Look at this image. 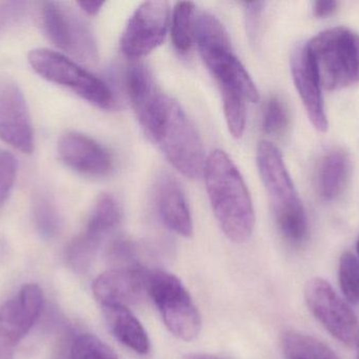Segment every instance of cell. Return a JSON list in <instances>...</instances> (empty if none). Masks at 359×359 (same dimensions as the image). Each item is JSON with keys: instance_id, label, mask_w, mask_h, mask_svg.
<instances>
[{"instance_id": "obj_8", "label": "cell", "mask_w": 359, "mask_h": 359, "mask_svg": "<svg viewBox=\"0 0 359 359\" xmlns=\"http://www.w3.org/2000/svg\"><path fill=\"white\" fill-rule=\"evenodd\" d=\"M42 27L48 39L60 50L82 63H94L98 48L92 30L84 19L65 2H43Z\"/></svg>"}, {"instance_id": "obj_14", "label": "cell", "mask_w": 359, "mask_h": 359, "mask_svg": "<svg viewBox=\"0 0 359 359\" xmlns=\"http://www.w3.org/2000/svg\"><path fill=\"white\" fill-rule=\"evenodd\" d=\"M149 272L138 266H119L99 275L93 292L101 307L138 305L149 297Z\"/></svg>"}, {"instance_id": "obj_13", "label": "cell", "mask_w": 359, "mask_h": 359, "mask_svg": "<svg viewBox=\"0 0 359 359\" xmlns=\"http://www.w3.org/2000/svg\"><path fill=\"white\" fill-rule=\"evenodd\" d=\"M0 138L21 153L34 151L31 115L22 91L8 76L0 75Z\"/></svg>"}, {"instance_id": "obj_30", "label": "cell", "mask_w": 359, "mask_h": 359, "mask_svg": "<svg viewBox=\"0 0 359 359\" xmlns=\"http://www.w3.org/2000/svg\"><path fill=\"white\" fill-rule=\"evenodd\" d=\"M339 2L334 0H322L313 4V14L318 18H326L337 11Z\"/></svg>"}, {"instance_id": "obj_29", "label": "cell", "mask_w": 359, "mask_h": 359, "mask_svg": "<svg viewBox=\"0 0 359 359\" xmlns=\"http://www.w3.org/2000/svg\"><path fill=\"white\" fill-rule=\"evenodd\" d=\"M20 11L19 2L0 1V32L14 20Z\"/></svg>"}, {"instance_id": "obj_25", "label": "cell", "mask_w": 359, "mask_h": 359, "mask_svg": "<svg viewBox=\"0 0 359 359\" xmlns=\"http://www.w3.org/2000/svg\"><path fill=\"white\" fill-rule=\"evenodd\" d=\"M288 107L280 97L268 99L263 113V130L266 134L280 135L285 132L289 124Z\"/></svg>"}, {"instance_id": "obj_31", "label": "cell", "mask_w": 359, "mask_h": 359, "mask_svg": "<svg viewBox=\"0 0 359 359\" xmlns=\"http://www.w3.org/2000/svg\"><path fill=\"white\" fill-rule=\"evenodd\" d=\"M104 1H78L77 6L90 16H95L100 12L102 6H104Z\"/></svg>"}, {"instance_id": "obj_17", "label": "cell", "mask_w": 359, "mask_h": 359, "mask_svg": "<svg viewBox=\"0 0 359 359\" xmlns=\"http://www.w3.org/2000/svg\"><path fill=\"white\" fill-rule=\"evenodd\" d=\"M155 198L160 218L165 227L178 235L190 237L194 233V223L178 181L168 173L160 175L156 183Z\"/></svg>"}, {"instance_id": "obj_16", "label": "cell", "mask_w": 359, "mask_h": 359, "mask_svg": "<svg viewBox=\"0 0 359 359\" xmlns=\"http://www.w3.org/2000/svg\"><path fill=\"white\" fill-rule=\"evenodd\" d=\"M291 73L312 126L318 132H327L329 122L325 109L323 86L306 44L293 53Z\"/></svg>"}, {"instance_id": "obj_11", "label": "cell", "mask_w": 359, "mask_h": 359, "mask_svg": "<svg viewBox=\"0 0 359 359\" xmlns=\"http://www.w3.org/2000/svg\"><path fill=\"white\" fill-rule=\"evenodd\" d=\"M170 6L165 1H147L130 16L120 48L128 58L137 59L161 46L168 34Z\"/></svg>"}, {"instance_id": "obj_1", "label": "cell", "mask_w": 359, "mask_h": 359, "mask_svg": "<svg viewBox=\"0 0 359 359\" xmlns=\"http://www.w3.org/2000/svg\"><path fill=\"white\" fill-rule=\"evenodd\" d=\"M203 174L222 231L236 244L247 242L255 229V209L240 171L225 152L215 150L206 158Z\"/></svg>"}, {"instance_id": "obj_4", "label": "cell", "mask_w": 359, "mask_h": 359, "mask_svg": "<svg viewBox=\"0 0 359 359\" xmlns=\"http://www.w3.org/2000/svg\"><path fill=\"white\" fill-rule=\"evenodd\" d=\"M145 133L182 175L194 179L203 174L206 159L202 139L176 100L165 95Z\"/></svg>"}, {"instance_id": "obj_19", "label": "cell", "mask_w": 359, "mask_h": 359, "mask_svg": "<svg viewBox=\"0 0 359 359\" xmlns=\"http://www.w3.org/2000/svg\"><path fill=\"white\" fill-rule=\"evenodd\" d=\"M102 309L107 327L120 343L141 355L149 353L151 350L149 335L128 308L105 306Z\"/></svg>"}, {"instance_id": "obj_24", "label": "cell", "mask_w": 359, "mask_h": 359, "mask_svg": "<svg viewBox=\"0 0 359 359\" xmlns=\"http://www.w3.org/2000/svg\"><path fill=\"white\" fill-rule=\"evenodd\" d=\"M69 358L119 359L107 344L90 333L80 334L74 339Z\"/></svg>"}, {"instance_id": "obj_3", "label": "cell", "mask_w": 359, "mask_h": 359, "mask_svg": "<svg viewBox=\"0 0 359 359\" xmlns=\"http://www.w3.org/2000/svg\"><path fill=\"white\" fill-rule=\"evenodd\" d=\"M257 164L278 231L291 244H301L308 235L307 215L282 153L270 141H261Z\"/></svg>"}, {"instance_id": "obj_23", "label": "cell", "mask_w": 359, "mask_h": 359, "mask_svg": "<svg viewBox=\"0 0 359 359\" xmlns=\"http://www.w3.org/2000/svg\"><path fill=\"white\" fill-rule=\"evenodd\" d=\"M339 282L341 292L350 303H359V259L355 255L346 252L341 257Z\"/></svg>"}, {"instance_id": "obj_2", "label": "cell", "mask_w": 359, "mask_h": 359, "mask_svg": "<svg viewBox=\"0 0 359 359\" xmlns=\"http://www.w3.org/2000/svg\"><path fill=\"white\" fill-rule=\"evenodd\" d=\"M194 41L221 94L236 95L247 103L259 101L257 86L234 53L228 32L217 17L205 12L196 16Z\"/></svg>"}, {"instance_id": "obj_34", "label": "cell", "mask_w": 359, "mask_h": 359, "mask_svg": "<svg viewBox=\"0 0 359 359\" xmlns=\"http://www.w3.org/2000/svg\"><path fill=\"white\" fill-rule=\"evenodd\" d=\"M356 249H358V257H359V238L358 240V244H356Z\"/></svg>"}, {"instance_id": "obj_20", "label": "cell", "mask_w": 359, "mask_h": 359, "mask_svg": "<svg viewBox=\"0 0 359 359\" xmlns=\"http://www.w3.org/2000/svg\"><path fill=\"white\" fill-rule=\"evenodd\" d=\"M283 349L287 359H339L332 349L322 341L294 331L284 335Z\"/></svg>"}, {"instance_id": "obj_22", "label": "cell", "mask_w": 359, "mask_h": 359, "mask_svg": "<svg viewBox=\"0 0 359 359\" xmlns=\"http://www.w3.org/2000/svg\"><path fill=\"white\" fill-rule=\"evenodd\" d=\"M34 219L36 227L42 237L53 238L59 233L60 230V216L54 202L48 196L38 195L34 200Z\"/></svg>"}, {"instance_id": "obj_12", "label": "cell", "mask_w": 359, "mask_h": 359, "mask_svg": "<svg viewBox=\"0 0 359 359\" xmlns=\"http://www.w3.org/2000/svg\"><path fill=\"white\" fill-rule=\"evenodd\" d=\"M42 303L41 289L27 284L0 306V359H14L17 346L39 318Z\"/></svg>"}, {"instance_id": "obj_10", "label": "cell", "mask_w": 359, "mask_h": 359, "mask_svg": "<svg viewBox=\"0 0 359 359\" xmlns=\"http://www.w3.org/2000/svg\"><path fill=\"white\" fill-rule=\"evenodd\" d=\"M121 216L114 196L103 194L98 198L83 231L65 249V261L74 271L82 273L88 269L103 240L119 225Z\"/></svg>"}, {"instance_id": "obj_26", "label": "cell", "mask_w": 359, "mask_h": 359, "mask_svg": "<svg viewBox=\"0 0 359 359\" xmlns=\"http://www.w3.org/2000/svg\"><path fill=\"white\" fill-rule=\"evenodd\" d=\"M224 115L228 130L234 138H241L246 126V103L244 99L231 94H221Z\"/></svg>"}, {"instance_id": "obj_15", "label": "cell", "mask_w": 359, "mask_h": 359, "mask_svg": "<svg viewBox=\"0 0 359 359\" xmlns=\"http://www.w3.org/2000/svg\"><path fill=\"white\" fill-rule=\"evenodd\" d=\"M61 162L75 172L92 177L105 176L114 166L111 152L88 135L69 132L58 143Z\"/></svg>"}, {"instance_id": "obj_5", "label": "cell", "mask_w": 359, "mask_h": 359, "mask_svg": "<svg viewBox=\"0 0 359 359\" xmlns=\"http://www.w3.org/2000/svg\"><path fill=\"white\" fill-rule=\"evenodd\" d=\"M323 89L337 91L359 84V34L349 27L325 30L306 44Z\"/></svg>"}, {"instance_id": "obj_21", "label": "cell", "mask_w": 359, "mask_h": 359, "mask_svg": "<svg viewBox=\"0 0 359 359\" xmlns=\"http://www.w3.org/2000/svg\"><path fill=\"white\" fill-rule=\"evenodd\" d=\"M194 4L177 2L172 15V39L180 53H187L194 40Z\"/></svg>"}, {"instance_id": "obj_6", "label": "cell", "mask_w": 359, "mask_h": 359, "mask_svg": "<svg viewBox=\"0 0 359 359\" xmlns=\"http://www.w3.org/2000/svg\"><path fill=\"white\" fill-rule=\"evenodd\" d=\"M27 59L34 71L48 81L69 89L101 109L113 107L115 99L107 84L69 57L39 48L32 50Z\"/></svg>"}, {"instance_id": "obj_33", "label": "cell", "mask_w": 359, "mask_h": 359, "mask_svg": "<svg viewBox=\"0 0 359 359\" xmlns=\"http://www.w3.org/2000/svg\"><path fill=\"white\" fill-rule=\"evenodd\" d=\"M356 347H358V353H356V359H359V341Z\"/></svg>"}, {"instance_id": "obj_7", "label": "cell", "mask_w": 359, "mask_h": 359, "mask_svg": "<svg viewBox=\"0 0 359 359\" xmlns=\"http://www.w3.org/2000/svg\"><path fill=\"white\" fill-rule=\"evenodd\" d=\"M149 297L172 334L186 341L198 337L202 327L200 313L177 276L162 270L149 272Z\"/></svg>"}, {"instance_id": "obj_9", "label": "cell", "mask_w": 359, "mask_h": 359, "mask_svg": "<svg viewBox=\"0 0 359 359\" xmlns=\"http://www.w3.org/2000/svg\"><path fill=\"white\" fill-rule=\"evenodd\" d=\"M305 301L314 318L334 339L348 347L358 346V316L328 282L320 278L310 280L305 287Z\"/></svg>"}, {"instance_id": "obj_27", "label": "cell", "mask_w": 359, "mask_h": 359, "mask_svg": "<svg viewBox=\"0 0 359 359\" xmlns=\"http://www.w3.org/2000/svg\"><path fill=\"white\" fill-rule=\"evenodd\" d=\"M17 174V162L10 152L0 150V207L10 195Z\"/></svg>"}, {"instance_id": "obj_28", "label": "cell", "mask_w": 359, "mask_h": 359, "mask_svg": "<svg viewBox=\"0 0 359 359\" xmlns=\"http://www.w3.org/2000/svg\"><path fill=\"white\" fill-rule=\"evenodd\" d=\"M244 6L248 31L250 32V34H255L265 4L264 2H248V4H244Z\"/></svg>"}, {"instance_id": "obj_18", "label": "cell", "mask_w": 359, "mask_h": 359, "mask_svg": "<svg viewBox=\"0 0 359 359\" xmlns=\"http://www.w3.org/2000/svg\"><path fill=\"white\" fill-rule=\"evenodd\" d=\"M351 158L347 152L334 149L325 154L316 173V193L325 202H333L345 192L351 176Z\"/></svg>"}, {"instance_id": "obj_32", "label": "cell", "mask_w": 359, "mask_h": 359, "mask_svg": "<svg viewBox=\"0 0 359 359\" xmlns=\"http://www.w3.org/2000/svg\"><path fill=\"white\" fill-rule=\"evenodd\" d=\"M183 359H221L217 356L208 355V354H188Z\"/></svg>"}]
</instances>
